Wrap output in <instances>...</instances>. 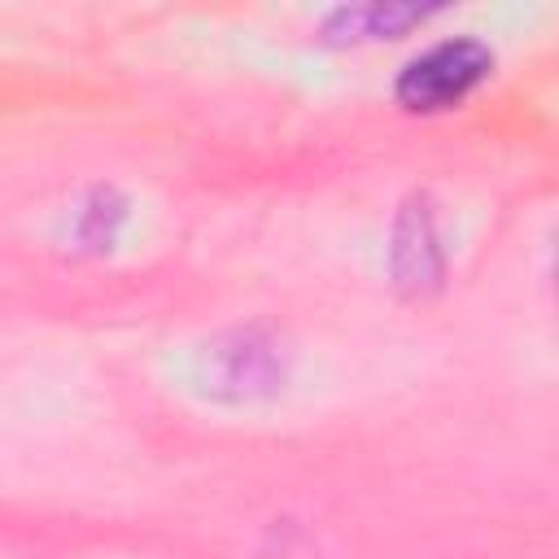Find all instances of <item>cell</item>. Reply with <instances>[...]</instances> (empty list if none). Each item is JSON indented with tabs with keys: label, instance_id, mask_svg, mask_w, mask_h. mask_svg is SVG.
Instances as JSON below:
<instances>
[{
	"label": "cell",
	"instance_id": "1",
	"mask_svg": "<svg viewBox=\"0 0 559 559\" xmlns=\"http://www.w3.org/2000/svg\"><path fill=\"white\" fill-rule=\"evenodd\" d=\"M489 70H493V52L480 39H472V35L437 39L402 66L393 92L406 109L432 114V109H450V105L467 100L489 79Z\"/></svg>",
	"mask_w": 559,
	"mask_h": 559
},
{
	"label": "cell",
	"instance_id": "2",
	"mask_svg": "<svg viewBox=\"0 0 559 559\" xmlns=\"http://www.w3.org/2000/svg\"><path fill=\"white\" fill-rule=\"evenodd\" d=\"M214 393L227 397H258L280 389L284 367H280V349L271 336H262L258 328H236L218 349H214Z\"/></svg>",
	"mask_w": 559,
	"mask_h": 559
},
{
	"label": "cell",
	"instance_id": "3",
	"mask_svg": "<svg viewBox=\"0 0 559 559\" xmlns=\"http://www.w3.org/2000/svg\"><path fill=\"white\" fill-rule=\"evenodd\" d=\"M432 210L424 197H415L397 223V245H393V271H397V284H411V288H424L441 275V249L432 245Z\"/></svg>",
	"mask_w": 559,
	"mask_h": 559
},
{
	"label": "cell",
	"instance_id": "4",
	"mask_svg": "<svg viewBox=\"0 0 559 559\" xmlns=\"http://www.w3.org/2000/svg\"><path fill=\"white\" fill-rule=\"evenodd\" d=\"M432 9L419 4H349L328 13V35L332 39H393L424 22Z\"/></svg>",
	"mask_w": 559,
	"mask_h": 559
}]
</instances>
